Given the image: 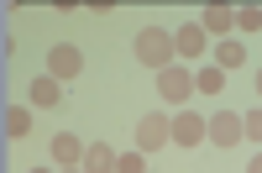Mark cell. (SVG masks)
Returning <instances> with one entry per match:
<instances>
[{
    "label": "cell",
    "mask_w": 262,
    "mask_h": 173,
    "mask_svg": "<svg viewBox=\"0 0 262 173\" xmlns=\"http://www.w3.org/2000/svg\"><path fill=\"white\" fill-rule=\"evenodd\" d=\"M131 48H137V63L152 69V74H163L168 63H179V48H173V32L168 27H142Z\"/></svg>",
    "instance_id": "1"
},
{
    "label": "cell",
    "mask_w": 262,
    "mask_h": 173,
    "mask_svg": "<svg viewBox=\"0 0 262 173\" xmlns=\"http://www.w3.org/2000/svg\"><path fill=\"white\" fill-rule=\"evenodd\" d=\"M189 95H200V90H194V74L184 69V63H168V69L158 74V100L163 105H184Z\"/></svg>",
    "instance_id": "2"
},
{
    "label": "cell",
    "mask_w": 262,
    "mask_h": 173,
    "mask_svg": "<svg viewBox=\"0 0 262 173\" xmlns=\"http://www.w3.org/2000/svg\"><path fill=\"white\" fill-rule=\"evenodd\" d=\"M168 142H173V116L147 111L137 121V147H142V153H158V147H168Z\"/></svg>",
    "instance_id": "3"
},
{
    "label": "cell",
    "mask_w": 262,
    "mask_h": 173,
    "mask_svg": "<svg viewBox=\"0 0 262 173\" xmlns=\"http://www.w3.org/2000/svg\"><path fill=\"white\" fill-rule=\"evenodd\" d=\"M48 74H53L58 84L84 74V53H79V42H53V48H48Z\"/></svg>",
    "instance_id": "4"
},
{
    "label": "cell",
    "mask_w": 262,
    "mask_h": 173,
    "mask_svg": "<svg viewBox=\"0 0 262 173\" xmlns=\"http://www.w3.org/2000/svg\"><path fill=\"white\" fill-rule=\"evenodd\" d=\"M200 142H210V116L179 111L173 116V147H200Z\"/></svg>",
    "instance_id": "5"
},
{
    "label": "cell",
    "mask_w": 262,
    "mask_h": 173,
    "mask_svg": "<svg viewBox=\"0 0 262 173\" xmlns=\"http://www.w3.org/2000/svg\"><path fill=\"white\" fill-rule=\"evenodd\" d=\"M210 142L221 147H236V142H247V132H242V111H215L210 116Z\"/></svg>",
    "instance_id": "6"
},
{
    "label": "cell",
    "mask_w": 262,
    "mask_h": 173,
    "mask_svg": "<svg viewBox=\"0 0 262 173\" xmlns=\"http://www.w3.org/2000/svg\"><path fill=\"white\" fill-rule=\"evenodd\" d=\"M200 27H205V37H231L236 32V6H226V0H210V6L200 11Z\"/></svg>",
    "instance_id": "7"
},
{
    "label": "cell",
    "mask_w": 262,
    "mask_h": 173,
    "mask_svg": "<svg viewBox=\"0 0 262 173\" xmlns=\"http://www.w3.org/2000/svg\"><path fill=\"white\" fill-rule=\"evenodd\" d=\"M173 48H179V63H184V58H200V53L210 48V37H205L200 21H184V27L173 32Z\"/></svg>",
    "instance_id": "8"
},
{
    "label": "cell",
    "mask_w": 262,
    "mask_h": 173,
    "mask_svg": "<svg viewBox=\"0 0 262 173\" xmlns=\"http://www.w3.org/2000/svg\"><path fill=\"white\" fill-rule=\"evenodd\" d=\"M27 100H32V111H58V105H63V90H58L53 74H42V79L27 84Z\"/></svg>",
    "instance_id": "9"
},
{
    "label": "cell",
    "mask_w": 262,
    "mask_h": 173,
    "mask_svg": "<svg viewBox=\"0 0 262 173\" xmlns=\"http://www.w3.org/2000/svg\"><path fill=\"white\" fill-rule=\"evenodd\" d=\"M53 163H58V168H79V163H84V142H79L74 132H58V137H53Z\"/></svg>",
    "instance_id": "10"
},
{
    "label": "cell",
    "mask_w": 262,
    "mask_h": 173,
    "mask_svg": "<svg viewBox=\"0 0 262 173\" xmlns=\"http://www.w3.org/2000/svg\"><path fill=\"white\" fill-rule=\"evenodd\" d=\"M116 158H121L116 147L90 142V147H84V163H79V168H84V173H116Z\"/></svg>",
    "instance_id": "11"
},
{
    "label": "cell",
    "mask_w": 262,
    "mask_h": 173,
    "mask_svg": "<svg viewBox=\"0 0 262 173\" xmlns=\"http://www.w3.org/2000/svg\"><path fill=\"white\" fill-rule=\"evenodd\" d=\"M242 63H247V42L242 37H226V42H215V69H242Z\"/></svg>",
    "instance_id": "12"
},
{
    "label": "cell",
    "mask_w": 262,
    "mask_h": 173,
    "mask_svg": "<svg viewBox=\"0 0 262 173\" xmlns=\"http://www.w3.org/2000/svg\"><path fill=\"white\" fill-rule=\"evenodd\" d=\"M27 132H32V105H6V137L21 142Z\"/></svg>",
    "instance_id": "13"
},
{
    "label": "cell",
    "mask_w": 262,
    "mask_h": 173,
    "mask_svg": "<svg viewBox=\"0 0 262 173\" xmlns=\"http://www.w3.org/2000/svg\"><path fill=\"white\" fill-rule=\"evenodd\" d=\"M194 90H200V95H221L226 90V69H215V63L194 69Z\"/></svg>",
    "instance_id": "14"
},
{
    "label": "cell",
    "mask_w": 262,
    "mask_h": 173,
    "mask_svg": "<svg viewBox=\"0 0 262 173\" xmlns=\"http://www.w3.org/2000/svg\"><path fill=\"white\" fill-rule=\"evenodd\" d=\"M236 32H242V37L262 32V11H257V6H242V11H236Z\"/></svg>",
    "instance_id": "15"
},
{
    "label": "cell",
    "mask_w": 262,
    "mask_h": 173,
    "mask_svg": "<svg viewBox=\"0 0 262 173\" xmlns=\"http://www.w3.org/2000/svg\"><path fill=\"white\" fill-rule=\"evenodd\" d=\"M116 173H147V153H142V147L121 153V158H116Z\"/></svg>",
    "instance_id": "16"
},
{
    "label": "cell",
    "mask_w": 262,
    "mask_h": 173,
    "mask_svg": "<svg viewBox=\"0 0 262 173\" xmlns=\"http://www.w3.org/2000/svg\"><path fill=\"white\" fill-rule=\"evenodd\" d=\"M242 132H247V142L262 147V105H257V111H242Z\"/></svg>",
    "instance_id": "17"
},
{
    "label": "cell",
    "mask_w": 262,
    "mask_h": 173,
    "mask_svg": "<svg viewBox=\"0 0 262 173\" xmlns=\"http://www.w3.org/2000/svg\"><path fill=\"white\" fill-rule=\"evenodd\" d=\"M247 173H262V147H257V158L247 163Z\"/></svg>",
    "instance_id": "18"
},
{
    "label": "cell",
    "mask_w": 262,
    "mask_h": 173,
    "mask_svg": "<svg viewBox=\"0 0 262 173\" xmlns=\"http://www.w3.org/2000/svg\"><path fill=\"white\" fill-rule=\"evenodd\" d=\"M252 90H257V100H262V69H257V79H252Z\"/></svg>",
    "instance_id": "19"
},
{
    "label": "cell",
    "mask_w": 262,
    "mask_h": 173,
    "mask_svg": "<svg viewBox=\"0 0 262 173\" xmlns=\"http://www.w3.org/2000/svg\"><path fill=\"white\" fill-rule=\"evenodd\" d=\"M63 173H84V168H63Z\"/></svg>",
    "instance_id": "20"
},
{
    "label": "cell",
    "mask_w": 262,
    "mask_h": 173,
    "mask_svg": "<svg viewBox=\"0 0 262 173\" xmlns=\"http://www.w3.org/2000/svg\"><path fill=\"white\" fill-rule=\"evenodd\" d=\"M32 173H48V168H32Z\"/></svg>",
    "instance_id": "21"
}]
</instances>
